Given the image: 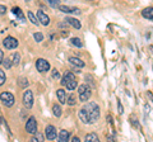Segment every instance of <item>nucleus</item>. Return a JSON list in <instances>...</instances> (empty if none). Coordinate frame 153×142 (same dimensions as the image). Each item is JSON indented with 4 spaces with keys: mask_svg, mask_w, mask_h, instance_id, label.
Listing matches in <instances>:
<instances>
[{
    "mask_svg": "<svg viewBox=\"0 0 153 142\" xmlns=\"http://www.w3.org/2000/svg\"><path fill=\"white\" fill-rule=\"evenodd\" d=\"M83 108H84V111H85V113H87V116L89 118L91 124L100 119V114H101V112H100V107L96 103L91 102V103L87 104V105H84Z\"/></svg>",
    "mask_w": 153,
    "mask_h": 142,
    "instance_id": "nucleus-1",
    "label": "nucleus"
},
{
    "mask_svg": "<svg viewBox=\"0 0 153 142\" xmlns=\"http://www.w3.org/2000/svg\"><path fill=\"white\" fill-rule=\"evenodd\" d=\"M78 94H79V100L85 103L87 100H89L91 95H92V90H91V88L87 84H83L78 88Z\"/></svg>",
    "mask_w": 153,
    "mask_h": 142,
    "instance_id": "nucleus-2",
    "label": "nucleus"
},
{
    "mask_svg": "<svg viewBox=\"0 0 153 142\" xmlns=\"http://www.w3.org/2000/svg\"><path fill=\"white\" fill-rule=\"evenodd\" d=\"M0 100H1V103L5 107H13L14 105V102H16V99H14V95H13L12 93L4 91V93L0 94Z\"/></svg>",
    "mask_w": 153,
    "mask_h": 142,
    "instance_id": "nucleus-3",
    "label": "nucleus"
},
{
    "mask_svg": "<svg viewBox=\"0 0 153 142\" xmlns=\"http://www.w3.org/2000/svg\"><path fill=\"white\" fill-rule=\"evenodd\" d=\"M22 102H23V105H25L27 109H31L32 105H33V94H32V90H26L25 93H23Z\"/></svg>",
    "mask_w": 153,
    "mask_h": 142,
    "instance_id": "nucleus-4",
    "label": "nucleus"
},
{
    "mask_svg": "<svg viewBox=\"0 0 153 142\" xmlns=\"http://www.w3.org/2000/svg\"><path fill=\"white\" fill-rule=\"evenodd\" d=\"M26 132L30 135H35L37 132V121L35 117H30V119L26 123Z\"/></svg>",
    "mask_w": 153,
    "mask_h": 142,
    "instance_id": "nucleus-5",
    "label": "nucleus"
},
{
    "mask_svg": "<svg viewBox=\"0 0 153 142\" xmlns=\"http://www.w3.org/2000/svg\"><path fill=\"white\" fill-rule=\"evenodd\" d=\"M36 69L38 70V72H46L50 70V64L49 61L45 59H38L36 61Z\"/></svg>",
    "mask_w": 153,
    "mask_h": 142,
    "instance_id": "nucleus-6",
    "label": "nucleus"
},
{
    "mask_svg": "<svg viewBox=\"0 0 153 142\" xmlns=\"http://www.w3.org/2000/svg\"><path fill=\"white\" fill-rule=\"evenodd\" d=\"M3 45H4V47H5L7 50H14V48H17L18 47V45H19V42H18V40H16L14 37H7L5 40L3 41Z\"/></svg>",
    "mask_w": 153,
    "mask_h": 142,
    "instance_id": "nucleus-7",
    "label": "nucleus"
},
{
    "mask_svg": "<svg viewBox=\"0 0 153 142\" xmlns=\"http://www.w3.org/2000/svg\"><path fill=\"white\" fill-rule=\"evenodd\" d=\"M37 19H38V23H41L42 26H49L50 24V18L49 15H46V14L42 12V10H38L37 12Z\"/></svg>",
    "mask_w": 153,
    "mask_h": 142,
    "instance_id": "nucleus-8",
    "label": "nucleus"
},
{
    "mask_svg": "<svg viewBox=\"0 0 153 142\" xmlns=\"http://www.w3.org/2000/svg\"><path fill=\"white\" fill-rule=\"evenodd\" d=\"M45 135H46L47 140H55L56 138V128L54 126L49 124L46 127V130H45Z\"/></svg>",
    "mask_w": 153,
    "mask_h": 142,
    "instance_id": "nucleus-9",
    "label": "nucleus"
},
{
    "mask_svg": "<svg viewBox=\"0 0 153 142\" xmlns=\"http://www.w3.org/2000/svg\"><path fill=\"white\" fill-rule=\"evenodd\" d=\"M59 9L63 13H73V14H78L79 9L74 8V7H68V5H59Z\"/></svg>",
    "mask_w": 153,
    "mask_h": 142,
    "instance_id": "nucleus-10",
    "label": "nucleus"
},
{
    "mask_svg": "<svg viewBox=\"0 0 153 142\" xmlns=\"http://www.w3.org/2000/svg\"><path fill=\"white\" fill-rule=\"evenodd\" d=\"M65 23H69V24L73 26L75 29H80V27H82V24H80V22L78 19H75V18H71V17L65 18Z\"/></svg>",
    "mask_w": 153,
    "mask_h": 142,
    "instance_id": "nucleus-11",
    "label": "nucleus"
},
{
    "mask_svg": "<svg viewBox=\"0 0 153 142\" xmlns=\"http://www.w3.org/2000/svg\"><path fill=\"white\" fill-rule=\"evenodd\" d=\"M78 116H79V119L82 121V122L84 123V124H91V122H89V118H88V116H87V113H85L84 108H82V109L79 111Z\"/></svg>",
    "mask_w": 153,
    "mask_h": 142,
    "instance_id": "nucleus-12",
    "label": "nucleus"
},
{
    "mask_svg": "<svg viewBox=\"0 0 153 142\" xmlns=\"http://www.w3.org/2000/svg\"><path fill=\"white\" fill-rule=\"evenodd\" d=\"M142 15L146 18V19L148 20H152L153 19V9L152 7L149 8H146V9H143V12H142Z\"/></svg>",
    "mask_w": 153,
    "mask_h": 142,
    "instance_id": "nucleus-13",
    "label": "nucleus"
},
{
    "mask_svg": "<svg viewBox=\"0 0 153 142\" xmlns=\"http://www.w3.org/2000/svg\"><path fill=\"white\" fill-rule=\"evenodd\" d=\"M69 62L73 65V66H75V67H84V62L80 59H78V57H70L69 59Z\"/></svg>",
    "mask_w": 153,
    "mask_h": 142,
    "instance_id": "nucleus-14",
    "label": "nucleus"
},
{
    "mask_svg": "<svg viewBox=\"0 0 153 142\" xmlns=\"http://www.w3.org/2000/svg\"><path fill=\"white\" fill-rule=\"evenodd\" d=\"M69 137H70V132L66 131V130H61L60 133H59V141L60 142H66L69 141Z\"/></svg>",
    "mask_w": 153,
    "mask_h": 142,
    "instance_id": "nucleus-15",
    "label": "nucleus"
},
{
    "mask_svg": "<svg viewBox=\"0 0 153 142\" xmlns=\"http://www.w3.org/2000/svg\"><path fill=\"white\" fill-rule=\"evenodd\" d=\"M56 95H57V99L61 104H65V100H66V97H65V90L64 89H59L56 91Z\"/></svg>",
    "mask_w": 153,
    "mask_h": 142,
    "instance_id": "nucleus-16",
    "label": "nucleus"
},
{
    "mask_svg": "<svg viewBox=\"0 0 153 142\" xmlns=\"http://www.w3.org/2000/svg\"><path fill=\"white\" fill-rule=\"evenodd\" d=\"M12 12H13V14L14 15H17L19 19H21L22 22H26V19H25V15H23V13H22V10L19 9L18 7H14L13 9H12Z\"/></svg>",
    "mask_w": 153,
    "mask_h": 142,
    "instance_id": "nucleus-17",
    "label": "nucleus"
},
{
    "mask_svg": "<svg viewBox=\"0 0 153 142\" xmlns=\"http://www.w3.org/2000/svg\"><path fill=\"white\" fill-rule=\"evenodd\" d=\"M52 113H54V116L56 118H60L61 117V107L59 105V104H54V107H52Z\"/></svg>",
    "mask_w": 153,
    "mask_h": 142,
    "instance_id": "nucleus-18",
    "label": "nucleus"
},
{
    "mask_svg": "<svg viewBox=\"0 0 153 142\" xmlns=\"http://www.w3.org/2000/svg\"><path fill=\"white\" fill-rule=\"evenodd\" d=\"M70 43L73 46H75V47H78V48L83 47V42L80 41V38H78V37H73V38L70 40Z\"/></svg>",
    "mask_w": 153,
    "mask_h": 142,
    "instance_id": "nucleus-19",
    "label": "nucleus"
},
{
    "mask_svg": "<svg viewBox=\"0 0 153 142\" xmlns=\"http://www.w3.org/2000/svg\"><path fill=\"white\" fill-rule=\"evenodd\" d=\"M85 141H88V142H98V136L96 135V133H88L87 136H85Z\"/></svg>",
    "mask_w": 153,
    "mask_h": 142,
    "instance_id": "nucleus-20",
    "label": "nucleus"
},
{
    "mask_svg": "<svg viewBox=\"0 0 153 142\" xmlns=\"http://www.w3.org/2000/svg\"><path fill=\"white\" fill-rule=\"evenodd\" d=\"M18 85L21 88H23V89H26L28 85H30V81H28V80L26 79V78H19L18 79Z\"/></svg>",
    "mask_w": 153,
    "mask_h": 142,
    "instance_id": "nucleus-21",
    "label": "nucleus"
},
{
    "mask_svg": "<svg viewBox=\"0 0 153 142\" xmlns=\"http://www.w3.org/2000/svg\"><path fill=\"white\" fill-rule=\"evenodd\" d=\"M19 62H21V53H19V52H16V53H13V56H12V64L18 65Z\"/></svg>",
    "mask_w": 153,
    "mask_h": 142,
    "instance_id": "nucleus-22",
    "label": "nucleus"
},
{
    "mask_svg": "<svg viewBox=\"0 0 153 142\" xmlns=\"http://www.w3.org/2000/svg\"><path fill=\"white\" fill-rule=\"evenodd\" d=\"M65 103H68L69 105H75V104H76V97L74 95V94H70V95L66 98Z\"/></svg>",
    "mask_w": 153,
    "mask_h": 142,
    "instance_id": "nucleus-23",
    "label": "nucleus"
},
{
    "mask_svg": "<svg viewBox=\"0 0 153 142\" xmlns=\"http://www.w3.org/2000/svg\"><path fill=\"white\" fill-rule=\"evenodd\" d=\"M28 19L31 20L32 24H36V26L38 24V19H37L36 15H35V14H33L32 12H28Z\"/></svg>",
    "mask_w": 153,
    "mask_h": 142,
    "instance_id": "nucleus-24",
    "label": "nucleus"
},
{
    "mask_svg": "<svg viewBox=\"0 0 153 142\" xmlns=\"http://www.w3.org/2000/svg\"><path fill=\"white\" fill-rule=\"evenodd\" d=\"M31 141H33V142H42L44 141V136H42L41 133H38V132H36L35 135H33V137H32V140Z\"/></svg>",
    "mask_w": 153,
    "mask_h": 142,
    "instance_id": "nucleus-25",
    "label": "nucleus"
},
{
    "mask_svg": "<svg viewBox=\"0 0 153 142\" xmlns=\"http://www.w3.org/2000/svg\"><path fill=\"white\" fill-rule=\"evenodd\" d=\"M3 65H4V67H5V70H9L13 66V64H12V60L10 59H5V60H3V62H1Z\"/></svg>",
    "mask_w": 153,
    "mask_h": 142,
    "instance_id": "nucleus-26",
    "label": "nucleus"
},
{
    "mask_svg": "<svg viewBox=\"0 0 153 142\" xmlns=\"http://www.w3.org/2000/svg\"><path fill=\"white\" fill-rule=\"evenodd\" d=\"M45 1H47L50 4V7H52V8H59V5H60V0H45Z\"/></svg>",
    "mask_w": 153,
    "mask_h": 142,
    "instance_id": "nucleus-27",
    "label": "nucleus"
},
{
    "mask_svg": "<svg viewBox=\"0 0 153 142\" xmlns=\"http://www.w3.org/2000/svg\"><path fill=\"white\" fill-rule=\"evenodd\" d=\"M33 37H35L36 42H42V40H44V34H42V33H40V32L35 33V34H33Z\"/></svg>",
    "mask_w": 153,
    "mask_h": 142,
    "instance_id": "nucleus-28",
    "label": "nucleus"
},
{
    "mask_svg": "<svg viewBox=\"0 0 153 142\" xmlns=\"http://www.w3.org/2000/svg\"><path fill=\"white\" fill-rule=\"evenodd\" d=\"M5 80H7V76H5V72H4L3 70H0V86L5 83Z\"/></svg>",
    "mask_w": 153,
    "mask_h": 142,
    "instance_id": "nucleus-29",
    "label": "nucleus"
},
{
    "mask_svg": "<svg viewBox=\"0 0 153 142\" xmlns=\"http://www.w3.org/2000/svg\"><path fill=\"white\" fill-rule=\"evenodd\" d=\"M51 76H52V79L59 80V79H60V72H59V71H57L56 69H54V70H52V72H51Z\"/></svg>",
    "mask_w": 153,
    "mask_h": 142,
    "instance_id": "nucleus-30",
    "label": "nucleus"
},
{
    "mask_svg": "<svg viewBox=\"0 0 153 142\" xmlns=\"http://www.w3.org/2000/svg\"><path fill=\"white\" fill-rule=\"evenodd\" d=\"M7 13V7L5 5H0V15H4Z\"/></svg>",
    "mask_w": 153,
    "mask_h": 142,
    "instance_id": "nucleus-31",
    "label": "nucleus"
},
{
    "mask_svg": "<svg viewBox=\"0 0 153 142\" xmlns=\"http://www.w3.org/2000/svg\"><path fill=\"white\" fill-rule=\"evenodd\" d=\"M117 105H119V113H120V114H123V112H124V108H123V105H121L120 100H117Z\"/></svg>",
    "mask_w": 153,
    "mask_h": 142,
    "instance_id": "nucleus-32",
    "label": "nucleus"
},
{
    "mask_svg": "<svg viewBox=\"0 0 153 142\" xmlns=\"http://www.w3.org/2000/svg\"><path fill=\"white\" fill-rule=\"evenodd\" d=\"M3 60H4V53H3V51L0 50V65H1V62H3Z\"/></svg>",
    "mask_w": 153,
    "mask_h": 142,
    "instance_id": "nucleus-33",
    "label": "nucleus"
},
{
    "mask_svg": "<svg viewBox=\"0 0 153 142\" xmlns=\"http://www.w3.org/2000/svg\"><path fill=\"white\" fill-rule=\"evenodd\" d=\"M71 141H73V142H79L80 140L78 138V137H73V138H71Z\"/></svg>",
    "mask_w": 153,
    "mask_h": 142,
    "instance_id": "nucleus-34",
    "label": "nucleus"
}]
</instances>
